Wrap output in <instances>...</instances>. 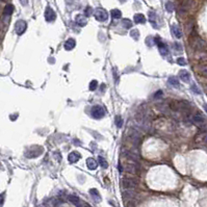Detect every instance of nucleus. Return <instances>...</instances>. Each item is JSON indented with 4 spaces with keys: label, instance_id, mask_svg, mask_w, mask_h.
<instances>
[{
    "label": "nucleus",
    "instance_id": "f257e3e1",
    "mask_svg": "<svg viewBox=\"0 0 207 207\" xmlns=\"http://www.w3.org/2000/svg\"><path fill=\"white\" fill-rule=\"evenodd\" d=\"M43 152H44V149L41 146H32L26 150L24 155H25L27 158H35V157H39L40 155H42Z\"/></svg>",
    "mask_w": 207,
    "mask_h": 207
},
{
    "label": "nucleus",
    "instance_id": "f03ea898",
    "mask_svg": "<svg viewBox=\"0 0 207 207\" xmlns=\"http://www.w3.org/2000/svg\"><path fill=\"white\" fill-rule=\"evenodd\" d=\"M94 16H95L96 20L99 21V22H105L108 19V13L104 9H101V7H98L94 12Z\"/></svg>",
    "mask_w": 207,
    "mask_h": 207
},
{
    "label": "nucleus",
    "instance_id": "7ed1b4c3",
    "mask_svg": "<svg viewBox=\"0 0 207 207\" xmlns=\"http://www.w3.org/2000/svg\"><path fill=\"white\" fill-rule=\"evenodd\" d=\"M105 114L106 112H105L104 108L100 105H95L91 110V115L94 119H102L105 116Z\"/></svg>",
    "mask_w": 207,
    "mask_h": 207
},
{
    "label": "nucleus",
    "instance_id": "20e7f679",
    "mask_svg": "<svg viewBox=\"0 0 207 207\" xmlns=\"http://www.w3.org/2000/svg\"><path fill=\"white\" fill-rule=\"evenodd\" d=\"M122 185L126 190H134L138 186V181L132 178H124L122 180Z\"/></svg>",
    "mask_w": 207,
    "mask_h": 207
},
{
    "label": "nucleus",
    "instance_id": "39448f33",
    "mask_svg": "<svg viewBox=\"0 0 207 207\" xmlns=\"http://www.w3.org/2000/svg\"><path fill=\"white\" fill-rule=\"evenodd\" d=\"M26 28H27V24H26V22L24 20H19L15 24V31H16V33L18 35H23L24 32H25Z\"/></svg>",
    "mask_w": 207,
    "mask_h": 207
},
{
    "label": "nucleus",
    "instance_id": "423d86ee",
    "mask_svg": "<svg viewBox=\"0 0 207 207\" xmlns=\"http://www.w3.org/2000/svg\"><path fill=\"white\" fill-rule=\"evenodd\" d=\"M192 120H193V123L196 124V125L199 127H204L205 123H206V120H205L204 116L201 115L200 112L195 114V115L192 117Z\"/></svg>",
    "mask_w": 207,
    "mask_h": 207
},
{
    "label": "nucleus",
    "instance_id": "0eeeda50",
    "mask_svg": "<svg viewBox=\"0 0 207 207\" xmlns=\"http://www.w3.org/2000/svg\"><path fill=\"white\" fill-rule=\"evenodd\" d=\"M154 43L158 46V49H159V52H160L162 55H167L168 53H169V49H168V46L166 45V44L162 42V41L159 39L158 37H154Z\"/></svg>",
    "mask_w": 207,
    "mask_h": 207
},
{
    "label": "nucleus",
    "instance_id": "6e6552de",
    "mask_svg": "<svg viewBox=\"0 0 207 207\" xmlns=\"http://www.w3.org/2000/svg\"><path fill=\"white\" fill-rule=\"evenodd\" d=\"M55 19H56V14H55L54 11L50 6L46 7V9H45V20L47 22H53Z\"/></svg>",
    "mask_w": 207,
    "mask_h": 207
},
{
    "label": "nucleus",
    "instance_id": "1a4fd4ad",
    "mask_svg": "<svg viewBox=\"0 0 207 207\" xmlns=\"http://www.w3.org/2000/svg\"><path fill=\"white\" fill-rule=\"evenodd\" d=\"M193 47L197 50H203L206 47V43L200 37H195L193 39Z\"/></svg>",
    "mask_w": 207,
    "mask_h": 207
},
{
    "label": "nucleus",
    "instance_id": "9d476101",
    "mask_svg": "<svg viewBox=\"0 0 207 207\" xmlns=\"http://www.w3.org/2000/svg\"><path fill=\"white\" fill-rule=\"evenodd\" d=\"M190 0H184L183 2L181 3L180 7H179V14L184 15L190 9Z\"/></svg>",
    "mask_w": 207,
    "mask_h": 207
},
{
    "label": "nucleus",
    "instance_id": "9b49d317",
    "mask_svg": "<svg viewBox=\"0 0 207 207\" xmlns=\"http://www.w3.org/2000/svg\"><path fill=\"white\" fill-rule=\"evenodd\" d=\"M75 22H76V24H77L78 26H80V27H83V26H85L86 23H87L85 16H83V15H78V16H76Z\"/></svg>",
    "mask_w": 207,
    "mask_h": 207
},
{
    "label": "nucleus",
    "instance_id": "f8f14e48",
    "mask_svg": "<svg viewBox=\"0 0 207 207\" xmlns=\"http://www.w3.org/2000/svg\"><path fill=\"white\" fill-rule=\"evenodd\" d=\"M79 158H80V154L78 152H76V151H73V152H71L69 155H68V160H69L71 164L77 162V161L79 160Z\"/></svg>",
    "mask_w": 207,
    "mask_h": 207
},
{
    "label": "nucleus",
    "instance_id": "ddd939ff",
    "mask_svg": "<svg viewBox=\"0 0 207 207\" xmlns=\"http://www.w3.org/2000/svg\"><path fill=\"white\" fill-rule=\"evenodd\" d=\"M76 46V41L74 40V39H69V40L66 41V43H65V49L66 50H72V49H74V47Z\"/></svg>",
    "mask_w": 207,
    "mask_h": 207
},
{
    "label": "nucleus",
    "instance_id": "4468645a",
    "mask_svg": "<svg viewBox=\"0 0 207 207\" xmlns=\"http://www.w3.org/2000/svg\"><path fill=\"white\" fill-rule=\"evenodd\" d=\"M89 195L92 196V198L94 199L96 202H98V203L101 202V196L96 188H91V190H89Z\"/></svg>",
    "mask_w": 207,
    "mask_h": 207
},
{
    "label": "nucleus",
    "instance_id": "2eb2a0df",
    "mask_svg": "<svg viewBox=\"0 0 207 207\" xmlns=\"http://www.w3.org/2000/svg\"><path fill=\"white\" fill-rule=\"evenodd\" d=\"M179 76H180V79L183 80L184 82H190V74L185 70H181L180 73H179Z\"/></svg>",
    "mask_w": 207,
    "mask_h": 207
},
{
    "label": "nucleus",
    "instance_id": "dca6fc26",
    "mask_svg": "<svg viewBox=\"0 0 207 207\" xmlns=\"http://www.w3.org/2000/svg\"><path fill=\"white\" fill-rule=\"evenodd\" d=\"M133 20H134L135 23L144 24L146 22V17L143 14H135L134 17H133Z\"/></svg>",
    "mask_w": 207,
    "mask_h": 207
},
{
    "label": "nucleus",
    "instance_id": "f3484780",
    "mask_svg": "<svg viewBox=\"0 0 207 207\" xmlns=\"http://www.w3.org/2000/svg\"><path fill=\"white\" fill-rule=\"evenodd\" d=\"M148 17H149L150 23L152 24L153 27H157V23H156V19H157V16H156V13H155V12H149V15H148Z\"/></svg>",
    "mask_w": 207,
    "mask_h": 207
},
{
    "label": "nucleus",
    "instance_id": "a211bd4d",
    "mask_svg": "<svg viewBox=\"0 0 207 207\" xmlns=\"http://www.w3.org/2000/svg\"><path fill=\"white\" fill-rule=\"evenodd\" d=\"M86 164H87V168L89 170H96L98 167V162L94 158H87Z\"/></svg>",
    "mask_w": 207,
    "mask_h": 207
},
{
    "label": "nucleus",
    "instance_id": "6ab92c4d",
    "mask_svg": "<svg viewBox=\"0 0 207 207\" xmlns=\"http://www.w3.org/2000/svg\"><path fill=\"white\" fill-rule=\"evenodd\" d=\"M171 29H172V32L174 33V35H175V37H177V39H181L182 32H181V29L179 28V26H177V25H172Z\"/></svg>",
    "mask_w": 207,
    "mask_h": 207
},
{
    "label": "nucleus",
    "instance_id": "aec40b11",
    "mask_svg": "<svg viewBox=\"0 0 207 207\" xmlns=\"http://www.w3.org/2000/svg\"><path fill=\"white\" fill-rule=\"evenodd\" d=\"M126 171L127 172H129V173H138V167L134 164H127Z\"/></svg>",
    "mask_w": 207,
    "mask_h": 207
},
{
    "label": "nucleus",
    "instance_id": "412c9836",
    "mask_svg": "<svg viewBox=\"0 0 207 207\" xmlns=\"http://www.w3.org/2000/svg\"><path fill=\"white\" fill-rule=\"evenodd\" d=\"M14 9H15V7L13 4H7V5H5V7H4L3 13H4L5 16H11V15L14 13Z\"/></svg>",
    "mask_w": 207,
    "mask_h": 207
},
{
    "label": "nucleus",
    "instance_id": "4be33fe9",
    "mask_svg": "<svg viewBox=\"0 0 207 207\" xmlns=\"http://www.w3.org/2000/svg\"><path fill=\"white\" fill-rule=\"evenodd\" d=\"M123 197L125 199H129V200H131V199H133L135 197V194L132 192V190H127L123 193Z\"/></svg>",
    "mask_w": 207,
    "mask_h": 207
},
{
    "label": "nucleus",
    "instance_id": "5701e85b",
    "mask_svg": "<svg viewBox=\"0 0 207 207\" xmlns=\"http://www.w3.org/2000/svg\"><path fill=\"white\" fill-rule=\"evenodd\" d=\"M69 201L72 203V204H74L75 206H78V205L80 204V200H79V198L78 197H76V196H69Z\"/></svg>",
    "mask_w": 207,
    "mask_h": 207
},
{
    "label": "nucleus",
    "instance_id": "b1692460",
    "mask_svg": "<svg viewBox=\"0 0 207 207\" xmlns=\"http://www.w3.org/2000/svg\"><path fill=\"white\" fill-rule=\"evenodd\" d=\"M198 70H199V73H200L202 76H204L205 78H207V65L199 66Z\"/></svg>",
    "mask_w": 207,
    "mask_h": 207
},
{
    "label": "nucleus",
    "instance_id": "393cba45",
    "mask_svg": "<svg viewBox=\"0 0 207 207\" xmlns=\"http://www.w3.org/2000/svg\"><path fill=\"white\" fill-rule=\"evenodd\" d=\"M122 25L126 29H130L132 27V22H131L129 19H123V20H122Z\"/></svg>",
    "mask_w": 207,
    "mask_h": 207
},
{
    "label": "nucleus",
    "instance_id": "a878e982",
    "mask_svg": "<svg viewBox=\"0 0 207 207\" xmlns=\"http://www.w3.org/2000/svg\"><path fill=\"white\" fill-rule=\"evenodd\" d=\"M112 16L114 19H120V18L122 17V13H121V11L115 9L112 11Z\"/></svg>",
    "mask_w": 207,
    "mask_h": 207
},
{
    "label": "nucleus",
    "instance_id": "bb28decb",
    "mask_svg": "<svg viewBox=\"0 0 207 207\" xmlns=\"http://www.w3.org/2000/svg\"><path fill=\"white\" fill-rule=\"evenodd\" d=\"M130 37L134 39L135 41L138 40V37H140V31H138V29H132V30H130Z\"/></svg>",
    "mask_w": 207,
    "mask_h": 207
},
{
    "label": "nucleus",
    "instance_id": "cd10ccee",
    "mask_svg": "<svg viewBox=\"0 0 207 207\" xmlns=\"http://www.w3.org/2000/svg\"><path fill=\"white\" fill-rule=\"evenodd\" d=\"M169 83H170L171 85L175 86V87H179V86H180V84H179V81L177 80L175 77H170V78H169Z\"/></svg>",
    "mask_w": 207,
    "mask_h": 207
},
{
    "label": "nucleus",
    "instance_id": "c85d7f7f",
    "mask_svg": "<svg viewBox=\"0 0 207 207\" xmlns=\"http://www.w3.org/2000/svg\"><path fill=\"white\" fill-rule=\"evenodd\" d=\"M98 160H99V162H98V164H100V166H101L102 168H103V169H106V168L108 167V164H107V161L105 160V159H104L103 157L99 156V157H98Z\"/></svg>",
    "mask_w": 207,
    "mask_h": 207
},
{
    "label": "nucleus",
    "instance_id": "c756f323",
    "mask_svg": "<svg viewBox=\"0 0 207 207\" xmlns=\"http://www.w3.org/2000/svg\"><path fill=\"white\" fill-rule=\"evenodd\" d=\"M116 125H117L118 128H122V126H123V119L120 116L116 117Z\"/></svg>",
    "mask_w": 207,
    "mask_h": 207
},
{
    "label": "nucleus",
    "instance_id": "7c9ffc66",
    "mask_svg": "<svg viewBox=\"0 0 207 207\" xmlns=\"http://www.w3.org/2000/svg\"><path fill=\"white\" fill-rule=\"evenodd\" d=\"M166 9H167V11L169 13H172L174 11V4H173L172 1H168L166 3Z\"/></svg>",
    "mask_w": 207,
    "mask_h": 207
},
{
    "label": "nucleus",
    "instance_id": "2f4dec72",
    "mask_svg": "<svg viewBox=\"0 0 207 207\" xmlns=\"http://www.w3.org/2000/svg\"><path fill=\"white\" fill-rule=\"evenodd\" d=\"M97 86H98L97 80H92L89 82V89H91V91H95V89H97Z\"/></svg>",
    "mask_w": 207,
    "mask_h": 207
},
{
    "label": "nucleus",
    "instance_id": "473e14b6",
    "mask_svg": "<svg viewBox=\"0 0 207 207\" xmlns=\"http://www.w3.org/2000/svg\"><path fill=\"white\" fill-rule=\"evenodd\" d=\"M93 14V9L91 6H86L85 9H84V15H85V17H89V16H92Z\"/></svg>",
    "mask_w": 207,
    "mask_h": 207
},
{
    "label": "nucleus",
    "instance_id": "72a5a7b5",
    "mask_svg": "<svg viewBox=\"0 0 207 207\" xmlns=\"http://www.w3.org/2000/svg\"><path fill=\"white\" fill-rule=\"evenodd\" d=\"M177 63L180 65V66H185L186 65V61L183 57H178L177 58Z\"/></svg>",
    "mask_w": 207,
    "mask_h": 207
},
{
    "label": "nucleus",
    "instance_id": "f704fd0d",
    "mask_svg": "<svg viewBox=\"0 0 207 207\" xmlns=\"http://www.w3.org/2000/svg\"><path fill=\"white\" fill-rule=\"evenodd\" d=\"M201 140L207 145V132H203L201 134Z\"/></svg>",
    "mask_w": 207,
    "mask_h": 207
},
{
    "label": "nucleus",
    "instance_id": "c9c22d12",
    "mask_svg": "<svg viewBox=\"0 0 207 207\" xmlns=\"http://www.w3.org/2000/svg\"><path fill=\"white\" fill-rule=\"evenodd\" d=\"M192 91H193V92H195L196 94H201V91H200V89H198V86H196L195 84H194V85H192Z\"/></svg>",
    "mask_w": 207,
    "mask_h": 207
},
{
    "label": "nucleus",
    "instance_id": "e433bc0d",
    "mask_svg": "<svg viewBox=\"0 0 207 207\" xmlns=\"http://www.w3.org/2000/svg\"><path fill=\"white\" fill-rule=\"evenodd\" d=\"M174 47H175V49H176V50H178V51H181V50H182L181 45H180L179 43H175V44H174Z\"/></svg>",
    "mask_w": 207,
    "mask_h": 207
},
{
    "label": "nucleus",
    "instance_id": "4c0bfd02",
    "mask_svg": "<svg viewBox=\"0 0 207 207\" xmlns=\"http://www.w3.org/2000/svg\"><path fill=\"white\" fill-rule=\"evenodd\" d=\"M20 2H21V4H22V5L26 6L27 4H28V0H20Z\"/></svg>",
    "mask_w": 207,
    "mask_h": 207
},
{
    "label": "nucleus",
    "instance_id": "58836bf2",
    "mask_svg": "<svg viewBox=\"0 0 207 207\" xmlns=\"http://www.w3.org/2000/svg\"><path fill=\"white\" fill-rule=\"evenodd\" d=\"M161 95H162V92H161V91H158V92H157L155 95H154V97H155V98H159V96H161Z\"/></svg>",
    "mask_w": 207,
    "mask_h": 207
},
{
    "label": "nucleus",
    "instance_id": "ea45409f",
    "mask_svg": "<svg viewBox=\"0 0 207 207\" xmlns=\"http://www.w3.org/2000/svg\"><path fill=\"white\" fill-rule=\"evenodd\" d=\"M2 204H3V198L2 196H0V207L2 206Z\"/></svg>",
    "mask_w": 207,
    "mask_h": 207
},
{
    "label": "nucleus",
    "instance_id": "a19ab883",
    "mask_svg": "<svg viewBox=\"0 0 207 207\" xmlns=\"http://www.w3.org/2000/svg\"><path fill=\"white\" fill-rule=\"evenodd\" d=\"M119 171L122 172V168H121V164H119Z\"/></svg>",
    "mask_w": 207,
    "mask_h": 207
},
{
    "label": "nucleus",
    "instance_id": "79ce46f5",
    "mask_svg": "<svg viewBox=\"0 0 207 207\" xmlns=\"http://www.w3.org/2000/svg\"><path fill=\"white\" fill-rule=\"evenodd\" d=\"M204 107H205V110H207V105H206V104H205V105H204Z\"/></svg>",
    "mask_w": 207,
    "mask_h": 207
},
{
    "label": "nucleus",
    "instance_id": "37998d69",
    "mask_svg": "<svg viewBox=\"0 0 207 207\" xmlns=\"http://www.w3.org/2000/svg\"><path fill=\"white\" fill-rule=\"evenodd\" d=\"M0 1H5V0H0Z\"/></svg>",
    "mask_w": 207,
    "mask_h": 207
},
{
    "label": "nucleus",
    "instance_id": "c03bdc74",
    "mask_svg": "<svg viewBox=\"0 0 207 207\" xmlns=\"http://www.w3.org/2000/svg\"><path fill=\"white\" fill-rule=\"evenodd\" d=\"M0 169H1V164H0Z\"/></svg>",
    "mask_w": 207,
    "mask_h": 207
},
{
    "label": "nucleus",
    "instance_id": "a18cd8bd",
    "mask_svg": "<svg viewBox=\"0 0 207 207\" xmlns=\"http://www.w3.org/2000/svg\"><path fill=\"white\" fill-rule=\"evenodd\" d=\"M206 86H207V84H206Z\"/></svg>",
    "mask_w": 207,
    "mask_h": 207
}]
</instances>
